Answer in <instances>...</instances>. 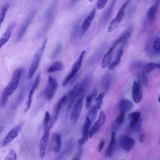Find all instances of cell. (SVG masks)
<instances>
[{"label":"cell","instance_id":"6da1fadb","mask_svg":"<svg viewBox=\"0 0 160 160\" xmlns=\"http://www.w3.org/2000/svg\"><path fill=\"white\" fill-rule=\"evenodd\" d=\"M92 82V75L88 73L69 92L67 96V109L70 110L77 98H83L89 89Z\"/></svg>","mask_w":160,"mask_h":160},{"label":"cell","instance_id":"7a4b0ae2","mask_svg":"<svg viewBox=\"0 0 160 160\" xmlns=\"http://www.w3.org/2000/svg\"><path fill=\"white\" fill-rule=\"evenodd\" d=\"M23 72L24 69L21 68H18L13 71L11 80L5 88L2 95L1 104L2 106H5L8 97L17 88Z\"/></svg>","mask_w":160,"mask_h":160},{"label":"cell","instance_id":"3957f363","mask_svg":"<svg viewBox=\"0 0 160 160\" xmlns=\"http://www.w3.org/2000/svg\"><path fill=\"white\" fill-rule=\"evenodd\" d=\"M47 41V39H45L42 46L34 54L29 68L28 76V79H30L32 78L38 68L46 48Z\"/></svg>","mask_w":160,"mask_h":160},{"label":"cell","instance_id":"277c9868","mask_svg":"<svg viewBox=\"0 0 160 160\" xmlns=\"http://www.w3.org/2000/svg\"><path fill=\"white\" fill-rule=\"evenodd\" d=\"M58 87V83L52 76H49L48 84L44 90L38 95V98L43 95L48 100H51L54 97Z\"/></svg>","mask_w":160,"mask_h":160},{"label":"cell","instance_id":"5b68a950","mask_svg":"<svg viewBox=\"0 0 160 160\" xmlns=\"http://www.w3.org/2000/svg\"><path fill=\"white\" fill-rule=\"evenodd\" d=\"M128 118L129 121V130L134 132H139L141 129L142 122L140 112H132L128 115Z\"/></svg>","mask_w":160,"mask_h":160},{"label":"cell","instance_id":"8992f818","mask_svg":"<svg viewBox=\"0 0 160 160\" xmlns=\"http://www.w3.org/2000/svg\"><path fill=\"white\" fill-rule=\"evenodd\" d=\"M86 51H83L81 53L79 57L73 64L72 70L66 77L62 83L63 87L66 86L68 83L76 74L77 72L80 68L82 65L83 58L86 53Z\"/></svg>","mask_w":160,"mask_h":160},{"label":"cell","instance_id":"52a82bcc","mask_svg":"<svg viewBox=\"0 0 160 160\" xmlns=\"http://www.w3.org/2000/svg\"><path fill=\"white\" fill-rule=\"evenodd\" d=\"M35 13V11L32 10L21 25L15 40L16 43L19 42L24 36L28 26L34 18Z\"/></svg>","mask_w":160,"mask_h":160},{"label":"cell","instance_id":"ba28073f","mask_svg":"<svg viewBox=\"0 0 160 160\" xmlns=\"http://www.w3.org/2000/svg\"><path fill=\"white\" fill-rule=\"evenodd\" d=\"M24 124V122L21 121L17 125L12 128L5 137L2 143L4 146L11 142L18 135Z\"/></svg>","mask_w":160,"mask_h":160},{"label":"cell","instance_id":"9c48e42d","mask_svg":"<svg viewBox=\"0 0 160 160\" xmlns=\"http://www.w3.org/2000/svg\"><path fill=\"white\" fill-rule=\"evenodd\" d=\"M92 122L88 116L86 117L82 130V137L78 140V146H81L88 141L89 137L90 129Z\"/></svg>","mask_w":160,"mask_h":160},{"label":"cell","instance_id":"30bf717a","mask_svg":"<svg viewBox=\"0 0 160 160\" xmlns=\"http://www.w3.org/2000/svg\"><path fill=\"white\" fill-rule=\"evenodd\" d=\"M45 126V129L43 134L40 139L39 144V156L41 158H43L45 154L46 149L49 137V132L50 129L48 124Z\"/></svg>","mask_w":160,"mask_h":160},{"label":"cell","instance_id":"8fae6325","mask_svg":"<svg viewBox=\"0 0 160 160\" xmlns=\"http://www.w3.org/2000/svg\"><path fill=\"white\" fill-rule=\"evenodd\" d=\"M83 98H79L77 100L72 110L70 117L73 124L77 122L80 115L83 106Z\"/></svg>","mask_w":160,"mask_h":160},{"label":"cell","instance_id":"7c38bea8","mask_svg":"<svg viewBox=\"0 0 160 160\" xmlns=\"http://www.w3.org/2000/svg\"><path fill=\"white\" fill-rule=\"evenodd\" d=\"M119 143L120 147L123 150L129 152L132 150L135 144L134 140L125 135H122L119 137Z\"/></svg>","mask_w":160,"mask_h":160},{"label":"cell","instance_id":"4fadbf2b","mask_svg":"<svg viewBox=\"0 0 160 160\" xmlns=\"http://www.w3.org/2000/svg\"><path fill=\"white\" fill-rule=\"evenodd\" d=\"M96 8H94L84 20L80 29L79 36L82 37L91 26L92 21L94 19L96 12Z\"/></svg>","mask_w":160,"mask_h":160},{"label":"cell","instance_id":"5bb4252c","mask_svg":"<svg viewBox=\"0 0 160 160\" xmlns=\"http://www.w3.org/2000/svg\"><path fill=\"white\" fill-rule=\"evenodd\" d=\"M75 146V142L72 139L69 140L66 143L63 150L60 152L56 158L57 160H62L69 156Z\"/></svg>","mask_w":160,"mask_h":160},{"label":"cell","instance_id":"9a60e30c","mask_svg":"<svg viewBox=\"0 0 160 160\" xmlns=\"http://www.w3.org/2000/svg\"><path fill=\"white\" fill-rule=\"evenodd\" d=\"M106 120L105 115L102 111L99 114L98 119L95 122L89 132V137L91 138L97 132L101 127L105 123Z\"/></svg>","mask_w":160,"mask_h":160},{"label":"cell","instance_id":"2e32d148","mask_svg":"<svg viewBox=\"0 0 160 160\" xmlns=\"http://www.w3.org/2000/svg\"><path fill=\"white\" fill-rule=\"evenodd\" d=\"M132 98L134 102L138 103L142 100V87L140 83L136 81L133 82L132 90Z\"/></svg>","mask_w":160,"mask_h":160},{"label":"cell","instance_id":"e0dca14e","mask_svg":"<svg viewBox=\"0 0 160 160\" xmlns=\"http://www.w3.org/2000/svg\"><path fill=\"white\" fill-rule=\"evenodd\" d=\"M15 25L16 22L13 21L8 26L5 32L0 38V49L9 40Z\"/></svg>","mask_w":160,"mask_h":160},{"label":"cell","instance_id":"ac0fdd59","mask_svg":"<svg viewBox=\"0 0 160 160\" xmlns=\"http://www.w3.org/2000/svg\"><path fill=\"white\" fill-rule=\"evenodd\" d=\"M159 0H157L155 3L150 7L147 12V17L148 21L153 22L155 20L156 15L159 6Z\"/></svg>","mask_w":160,"mask_h":160},{"label":"cell","instance_id":"d6986e66","mask_svg":"<svg viewBox=\"0 0 160 160\" xmlns=\"http://www.w3.org/2000/svg\"><path fill=\"white\" fill-rule=\"evenodd\" d=\"M115 132L113 131L112 133L111 139L109 145L104 153L105 157L107 158L112 157L114 154L115 147Z\"/></svg>","mask_w":160,"mask_h":160},{"label":"cell","instance_id":"ffe728a7","mask_svg":"<svg viewBox=\"0 0 160 160\" xmlns=\"http://www.w3.org/2000/svg\"><path fill=\"white\" fill-rule=\"evenodd\" d=\"M67 101V96L65 95L59 99L55 105L54 108V114L52 118L55 122L57 119L58 114L62 107Z\"/></svg>","mask_w":160,"mask_h":160},{"label":"cell","instance_id":"44dd1931","mask_svg":"<svg viewBox=\"0 0 160 160\" xmlns=\"http://www.w3.org/2000/svg\"><path fill=\"white\" fill-rule=\"evenodd\" d=\"M115 3L116 0H113L111 2L108 9L103 15L101 20V24L102 26H103L105 25L109 20Z\"/></svg>","mask_w":160,"mask_h":160},{"label":"cell","instance_id":"7402d4cb","mask_svg":"<svg viewBox=\"0 0 160 160\" xmlns=\"http://www.w3.org/2000/svg\"><path fill=\"white\" fill-rule=\"evenodd\" d=\"M133 30V28L132 26L129 27L120 37L116 40L112 46L115 48L116 46L123 41H125L131 36Z\"/></svg>","mask_w":160,"mask_h":160},{"label":"cell","instance_id":"603a6c76","mask_svg":"<svg viewBox=\"0 0 160 160\" xmlns=\"http://www.w3.org/2000/svg\"><path fill=\"white\" fill-rule=\"evenodd\" d=\"M52 142L53 151L56 152H59L62 146L61 137L59 133H56L53 135Z\"/></svg>","mask_w":160,"mask_h":160},{"label":"cell","instance_id":"cb8c5ba5","mask_svg":"<svg viewBox=\"0 0 160 160\" xmlns=\"http://www.w3.org/2000/svg\"><path fill=\"white\" fill-rule=\"evenodd\" d=\"M133 104L130 100L123 99L120 102L119 107L120 111L124 112L125 113L130 111L132 108Z\"/></svg>","mask_w":160,"mask_h":160},{"label":"cell","instance_id":"d4e9b609","mask_svg":"<svg viewBox=\"0 0 160 160\" xmlns=\"http://www.w3.org/2000/svg\"><path fill=\"white\" fill-rule=\"evenodd\" d=\"M131 0H127L122 5L118 11L115 18V20L119 23L123 20L125 16V11Z\"/></svg>","mask_w":160,"mask_h":160},{"label":"cell","instance_id":"484cf974","mask_svg":"<svg viewBox=\"0 0 160 160\" xmlns=\"http://www.w3.org/2000/svg\"><path fill=\"white\" fill-rule=\"evenodd\" d=\"M114 49V48L111 46L104 56L101 62L102 68H105L109 64L112 59V52Z\"/></svg>","mask_w":160,"mask_h":160},{"label":"cell","instance_id":"4316f807","mask_svg":"<svg viewBox=\"0 0 160 160\" xmlns=\"http://www.w3.org/2000/svg\"><path fill=\"white\" fill-rule=\"evenodd\" d=\"M27 88V86L24 87L20 92L17 99L14 103L13 108L16 109L19 107L23 102L25 96L26 91Z\"/></svg>","mask_w":160,"mask_h":160},{"label":"cell","instance_id":"83f0119b","mask_svg":"<svg viewBox=\"0 0 160 160\" xmlns=\"http://www.w3.org/2000/svg\"><path fill=\"white\" fill-rule=\"evenodd\" d=\"M123 46L124 45H123L118 51L116 54L115 60L111 63L108 67L109 70H112L119 64L123 53Z\"/></svg>","mask_w":160,"mask_h":160},{"label":"cell","instance_id":"f1b7e54d","mask_svg":"<svg viewBox=\"0 0 160 160\" xmlns=\"http://www.w3.org/2000/svg\"><path fill=\"white\" fill-rule=\"evenodd\" d=\"M63 65L62 62L57 61L53 62L47 70V72L48 73H52L61 71L63 69Z\"/></svg>","mask_w":160,"mask_h":160},{"label":"cell","instance_id":"f546056e","mask_svg":"<svg viewBox=\"0 0 160 160\" xmlns=\"http://www.w3.org/2000/svg\"><path fill=\"white\" fill-rule=\"evenodd\" d=\"M111 81V76L109 74H105L102 77L101 82L102 88L105 91H107L109 89Z\"/></svg>","mask_w":160,"mask_h":160},{"label":"cell","instance_id":"4dcf8cb0","mask_svg":"<svg viewBox=\"0 0 160 160\" xmlns=\"http://www.w3.org/2000/svg\"><path fill=\"white\" fill-rule=\"evenodd\" d=\"M160 67L159 64L150 62L146 65L145 70L146 73H149L157 68H159Z\"/></svg>","mask_w":160,"mask_h":160},{"label":"cell","instance_id":"1f68e13d","mask_svg":"<svg viewBox=\"0 0 160 160\" xmlns=\"http://www.w3.org/2000/svg\"><path fill=\"white\" fill-rule=\"evenodd\" d=\"M36 89L32 87L31 89L29 91L28 96V100L27 103L26 107L24 110V112H27L30 108L32 102L33 95Z\"/></svg>","mask_w":160,"mask_h":160},{"label":"cell","instance_id":"d6a6232c","mask_svg":"<svg viewBox=\"0 0 160 160\" xmlns=\"http://www.w3.org/2000/svg\"><path fill=\"white\" fill-rule=\"evenodd\" d=\"M62 45L61 43L57 44L56 47L51 54L50 58L51 59H54L60 53L62 49Z\"/></svg>","mask_w":160,"mask_h":160},{"label":"cell","instance_id":"836d02e7","mask_svg":"<svg viewBox=\"0 0 160 160\" xmlns=\"http://www.w3.org/2000/svg\"><path fill=\"white\" fill-rule=\"evenodd\" d=\"M97 92L96 90H94L92 93L87 96L86 99V107L87 108H89L92 104L93 100L96 96Z\"/></svg>","mask_w":160,"mask_h":160},{"label":"cell","instance_id":"e575fe53","mask_svg":"<svg viewBox=\"0 0 160 160\" xmlns=\"http://www.w3.org/2000/svg\"><path fill=\"white\" fill-rule=\"evenodd\" d=\"M9 6L8 4L6 3L4 4L1 8L0 12V26L4 19L6 12Z\"/></svg>","mask_w":160,"mask_h":160},{"label":"cell","instance_id":"d590c367","mask_svg":"<svg viewBox=\"0 0 160 160\" xmlns=\"http://www.w3.org/2000/svg\"><path fill=\"white\" fill-rule=\"evenodd\" d=\"M153 50L155 54H159L160 51V39L159 37L154 40L152 45Z\"/></svg>","mask_w":160,"mask_h":160},{"label":"cell","instance_id":"8d00e7d4","mask_svg":"<svg viewBox=\"0 0 160 160\" xmlns=\"http://www.w3.org/2000/svg\"><path fill=\"white\" fill-rule=\"evenodd\" d=\"M119 23L117 22L115 19H113L110 21L108 28L107 31L111 32L113 31L118 27Z\"/></svg>","mask_w":160,"mask_h":160},{"label":"cell","instance_id":"74e56055","mask_svg":"<svg viewBox=\"0 0 160 160\" xmlns=\"http://www.w3.org/2000/svg\"><path fill=\"white\" fill-rule=\"evenodd\" d=\"M105 95L104 92H102L96 98L95 100L97 102L96 106L98 109H100L102 106V100Z\"/></svg>","mask_w":160,"mask_h":160},{"label":"cell","instance_id":"f35d334b","mask_svg":"<svg viewBox=\"0 0 160 160\" xmlns=\"http://www.w3.org/2000/svg\"><path fill=\"white\" fill-rule=\"evenodd\" d=\"M98 108L96 106L92 107L89 112V115L91 117L90 119L92 122L95 119L98 111Z\"/></svg>","mask_w":160,"mask_h":160},{"label":"cell","instance_id":"ab89813d","mask_svg":"<svg viewBox=\"0 0 160 160\" xmlns=\"http://www.w3.org/2000/svg\"><path fill=\"white\" fill-rule=\"evenodd\" d=\"M83 152V148L81 146H78V149L72 158V160H80Z\"/></svg>","mask_w":160,"mask_h":160},{"label":"cell","instance_id":"60d3db41","mask_svg":"<svg viewBox=\"0 0 160 160\" xmlns=\"http://www.w3.org/2000/svg\"><path fill=\"white\" fill-rule=\"evenodd\" d=\"M17 159V155L16 152L14 150L11 149L9 150L5 159L15 160Z\"/></svg>","mask_w":160,"mask_h":160},{"label":"cell","instance_id":"b9f144b4","mask_svg":"<svg viewBox=\"0 0 160 160\" xmlns=\"http://www.w3.org/2000/svg\"><path fill=\"white\" fill-rule=\"evenodd\" d=\"M79 25V22H78L74 26L71 35V41H73L75 39L78 33Z\"/></svg>","mask_w":160,"mask_h":160},{"label":"cell","instance_id":"7bdbcfd3","mask_svg":"<svg viewBox=\"0 0 160 160\" xmlns=\"http://www.w3.org/2000/svg\"><path fill=\"white\" fill-rule=\"evenodd\" d=\"M125 115V112L120 111V115L116 119L115 122L119 124H122L124 121Z\"/></svg>","mask_w":160,"mask_h":160},{"label":"cell","instance_id":"ee69618b","mask_svg":"<svg viewBox=\"0 0 160 160\" xmlns=\"http://www.w3.org/2000/svg\"><path fill=\"white\" fill-rule=\"evenodd\" d=\"M146 72L145 69H143L142 72V81L144 86L147 87L148 86V82Z\"/></svg>","mask_w":160,"mask_h":160},{"label":"cell","instance_id":"f6af8a7d","mask_svg":"<svg viewBox=\"0 0 160 160\" xmlns=\"http://www.w3.org/2000/svg\"><path fill=\"white\" fill-rule=\"evenodd\" d=\"M108 0H98L97 3V7L99 9L103 8L105 6Z\"/></svg>","mask_w":160,"mask_h":160},{"label":"cell","instance_id":"bcb514c9","mask_svg":"<svg viewBox=\"0 0 160 160\" xmlns=\"http://www.w3.org/2000/svg\"><path fill=\"white\" fill-rule=\"evenodd\" d=\"M50 113L46 111L45 114L44 119V125L48 124L51 119Z\"/></svg>","mask_w":160,"mask_h":160},{"label":"cell","instance_id":"7dc6e473","mask_svg":"<svg viewBox=\"0 0 160 160\" xmlns=\"http://www.w3.org/2000/svg\"><path fill=\"white\" fill-rule=\"evenodd\" d=\"M104 145V140H102L99 143L98 146V151L99 152H100L102 151Z\"/></svg>","mask_w":160,"mask_h":160},{"label":"cell","instance_id":"c3c4849f","mask_svg":"<svg viewBox=\"0 0 160 160\" xmlns=\"http://www.w3.org/2000/svg\"><path fill=\"white\" fill-rule=\"evenodd\" d=\"M120 124L117 123L116 122H114L112 125V128L113 130H117L119 128Z\"/></svg>","mask_w":160,"mask_h":160},{"label":"cell","instance_id":"681fc988","mask_svg":"<svg viewBox=\"0 0 160 160\" xmlns=\"http://www.w3.org/2000/svg\"><path fill=\"white\" fill-rule=\"evenodd\" d=\"M144 140V135L142 133L140 134L139 136V140L141 142H143Z\"/></svg>","mask_w":160,"mask_h":160},{"label":"cell","instance_id":"f907efd6","mask_svg":"<svg viewBox=\"0 0 160 160\" xmlns=\"http://www.w3.org/2000/svg\"><path fill=\"white\" fill-rule=\"evenodd\" d=\"M81 0H71V6L73 5Z\"/></svg>","mask_w":160,"mask_h":160},{"label":"cell","instance_id":"816d5d0a","mask_svg":"<svg viewBox=\"0 0 160 160\" xmlns=\"http://www.w3.org/2000/svg\"><path fill=\"white\" fill-rule=\"evenodd\" d=\"M4 126L2 125L0 126V135L4 129Z\"/></svg>","mask_w":160,"mask_h":160},{"label":"cell","instance_id":"f5cc1de1","mask_svg":"<svg viewBox=\"0 0 160 160\" xmlns=\"http://www.w3.org/2000/svg\"><path fill=\"white\" fill-rule=\"evenodd\" d=\"M95 0H89V1L90 2H92Z\"/></svg>","mask_w":160,"mask_h":160},{"label":"cell","instance_id":"db71d44e","mask_svg":"<svg viewBox=\"0 0 160 160\" xmlns=\"http://www.w3.org/2000/svg\"><path fill=\"white\" fill-rule=\"evenodd\" d=\"M159 98H160V97H158V102H159L160 101H159Z\"/></svg>","mask_w":160,"mask_h":160}]
</instances>
